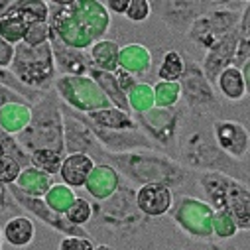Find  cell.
I'll list each match as a JSON object with an SVG mask.
<instances>
[{
    "mask_svg": "<svg viewBox=\"0 0 250 250\" xmlns=\"http://www.w3.org/2000/svg\"><path fill=\"white\" fill-rule=\"evenodd\" d=\"M108 166L118 171V175L126 177V181H136L140 185H166L179 187L183 185L187 171L185 167L160 152H130V154H104Z\"/></svg>",
    "mask_w": 250,
    "mask_h": 250,
    "instance_id": "cell-1",
    "label": "cell"
},
{
    "mask_svg": "<svg viewBox=\"0 0 250 250\" xmlns=\"http://www.w3.org/2000/svg\"><path fill=\"white\" fill-rule=\"evenodd\" d=\"M14 138L26 154H32L36 150H53L65 156L63 112H61V103L53 89L42 93V97L32 104L30 124Z\"/></svg>",
    "mask_w": 250,
    "mask_h": 250,
    "instance_id": "cell-2",
    "label": "cell"
},
{
    "mask_svg": "<svg viewBox=\"0 0 250 250\" xmlns=\"http://www.w3.org/2000/svg\"><path fill=\"white\" fill-rule=\"evenodd\" d=\"M199 185L215 213L229 215L238 230L250 229V191L244 181L225 171H203Z\"/></svg>",
    "mask_w": 250,
    "mask_h": 250,
    "instance_id": "cell-3",
    "label": "cell"
},
{
    "mask_svg": "<svg viewBox=\"0 0 250 250\" xmlns=\"http://www.w3.org/2000/svg\"><path fill=\"white\" fill-rule=\"evenodd\" d=\"M10 73L20 85L36 93L51 91V85L57 77L53 65V53L49 42L30 47L26 43L14 45V59L10 63Z\"/></svg>",
    "mask_w": 250,
    "mask_h": 250,
    "instance_id": "cell-4",
    "label": "cell"
},
{
    "mask_svg": "<svg viewBox=\"0 0 250 250\" xmlns=\"http://www.w3.org/2000/svg\"><path fill=\"white\" fill-rule=\"evenodd\" d=\"M51 87L61 104L79 114H89L110 106L99 85L89 75H57Z\"/></svg>",
    "mask_w": 250,
    "mask_h": 250,
    "instance_id": "cell-5",
    "label": "cell"
},
{
    "mask_svg": "<svg viewBox=\"0 0 250 250\" xmlns=\"http://www.w3.org/2000/svg\"><path fill=\"white\" fill-rule=\"evenodd\" d=\"M124 181L126 179L120 181L116 193L110 199L93 205V217H97L99 223L114 230H132L136 225H140L142 219H146L136 209L134 203L136 189H132V185Z\"/></svg>",
    "mask_w": 250,
    "mask_h": 250,
    "instance_id": "cell-6",
    "label": "cell"
},
{
    "mask_svg": "<svg viewBox=\"0 0 250 250\" xmlns=\"http://www.w3.org/2000/svg\"><path fill=\"white\" fill-rule=\"evenodd\" d=\"M240 20V12L230 10V8H215V10H205L199 14L193 24L187 30L191 42L201 45L203 49L213 47L221 38L227 34L234 32Z\"/></svg>",
    "mask_w": 250,
    "mask_h": 250,
    "instance_id": "cell-7",
    "label": "cell"
},
{
    "mask_svg": "<svg viewBox=\"0 0 250 250\" xmlns=\"http://www.w3.org/2000/svg\"><path fill=\"white\" fill-rule=\"evenodd\" d=\"M169 213L185 234L197 240H209L213 236V209L207 201L185 195L173 203Z\"/></svg>",
    "mask_w": 250,
    "mask_h": 250,
    "instance_id": "cell-8",
    "label": "cell"
},
{
    "mask_svg": "<svg viewBox=\"0 0 250 250\" xmlns=\"http://www.w3.org/2000/svg\"><path fill=\"white\" fill-rule=\"evenodd\" d=\"M138 128L160 148L173 144L179 128V110L173 108H150L140 114H132Z\"/></svg>",
    "mask_w": 250,
    "mask_h": 250,
    "instance_id": "cell-9",
    "label": "cell"
},
{
    "mask_svg": "<svg viewBox=\"0 0 250 250\" xmlns=\"http://www.w3.org/2000/svg\"><path fill=\"white\" fill-rule=\"evenodd\" d=\"M61 112H63V144H65V154H99L103 156V148L99 146L89 120L61 104Z\"/></svg>",
    "mask_w": 250,
    "mask_h": 250,
    "instance_id": "cell-10",
    "label": "cell"
},
{
    "mask_svg": "<svg viewBox=\"0 0 250 250\" xmlns=\"http://www.w3.org/2000/svg\"><path fill=\"white\" fill-rule=\"evenodd\" d=\"M69 14L79 30L95 43L104 38L110 28V14L99 0H69Z\"/></svg>",
    "mask_w": 250,
    "mask_h": 250,
    "instance_id": "cell-11",
    "label": "cell"
},
{
    "mask_svg": "<svg viewBox=\"0 0 250 250\" xmlns=\"http://www.w3.org/2000/svg\"><path fill=\"white\" fill-rule=\"evenodd\" d=\"M227 156L215 146L213 140L203 136L201 132H191L181 140V166L197 167L203 171H221V160Z\"/></svg>",
    "mask_w": 250,
    "mask_h": 250,
    "instance_id": "cell-12",
    "label": "cell"
},
{
    "mask_svg": "<svg viewBox=\"0 0 250 250\" xmlns=\"http://www.w3.org/2000/svg\"><path fill=\"white\" fill-rule=\"evenodd\" d=\"M91 130L104 154H130V152H158L160 150L140 128L110 132V130L95 128L91 124Z\"/></svg>",
    "mask_w": 250,
    "mask_h": 250,
    "instance_id": "cell-13",
    "label": "cell"
},
{
    "mask_svg": "<svg viewBox=\"0 0 250 250\" xmlns=\"http://www.w3.org/2000/svg\"><path fill=\"white\" fill-rule=\"evenodd\" d=\"M8 193H10V197H12L20 207H24L28 213H32L34 217H38L43 225H47L49 229L61 232L63 236H87V238H91V234H89L85 229L73 227V225H69V223L65 221L63 215L53 213V211L43 203V197H30V195L22 193L20 189H16L14 185H8Z\"/></svg>",
    "mask_w": 250,
    "mask_h": 250,
    "instance_id": "cell-14",
    "label": "cell"
},
{
    "mask_svg": "<svg viewBox=\"0 0 250 250\" xmlns=\"http://www.w3.org/2000/svg\"><path fill=\"white\" fill-rule=\"evenodd\" d=\"M181 97L193 110H207L215 103V91L205 77L199 63H185V71L179 79Z\"/></svg>",
    "mask_w": 250,
    "mask_h": 250,
    "instance_id": "cell-15",
    "label": "cell"
},
{
    "mask_svg": "<svg viewBox=\"0 0 250 250\" xmlns=\"http://www.w3.org/2000/svg\"><path fill=\"white\" fill-rule=\"evenodd\" d=\"M213 142L227 158L242 160L250 148V134L236 120L217 118L213 120Z\"/></svg>",
    "mask_w": 250,
    "mask_h": 250,
    "instance_id": "cell-16",
    "label": "cell"
},
{
    "mask_svg": "<svg viewBox=\"0 0 250 250\" xmlns=\"http://www.w3.org/2000/svg\"><path fill=\"white\" fill-rule=\"evenodd\" d=\"M134 203L140 215L146 219H158L164 217L171 211L173 207V191L166 185L150 183V185H140L134 193Z\"/></svg>",
    "mask_w": 250,
    "mask_h": 250,
    "instance_id": "cell-17",
    "label": "cell"
},
{
    "mask_svg": "<svg viewBox=\"0 0 250 250\" xmlns=\"http://www.w3.org/2000/svg\"><path fill=\"white\" fill-rule=\"evenodd\" d=\"M49 45L53 53V65L57 75H87L91 71V59L87 51H77L61 43L51 32H49Z\"/></svg>",
    "mask_w": 250,
    "mask_h": 250,
    "instance_id": "cell-18",
    "label": "cell"
},
{
    "mask_svg": "<svg viewBox=\"0 0 250 250\" xmlns=\"http://www.w3.org/2000/svg\"><path fill=\"white\" fill-rule=\"evenodd\" d=\"M238 30L227 34L225 38H221L213 47L207 49L205 53V59H203V63H201V69L205 73V77L209 79V83L213 85L217 75L230 67L232 65V59H234V49H236V43H238Z\"/></svg>",
    "mask_w": 250,
    "mask_h": 250,
    "instance_id": "cell-19",
    "label": "cell"
},
{
    "mask_svg": "<svg viewBox=\"0 0 250 250\" xmlns=\"http://www.w3.org/2000/svg\"><path fill=\"white\" fill-rule=\"evenodd\" d=\"M120 181L122 177L114 167H110L108 164H97L85 181V189L97 203H103L116 193Z\"/></svg>",
    "mask_w": 250,
    "mask_h": 250,
    "instance_id": "cell-20",
    "label": "cell"
},
{
    "mask_svg": "<svg viewBox=\"0 0 250 250\" xmlns=\"http://www.w3.org/2000/svg\"><path fill=\"white\" fill-rule=\"evenodd\" d=\"M95 166L97 162L89 154H65L63 162H61V167H59L61 183L71 187V189L85 187V181Z\"/></svg>",
    "mask_w": 250,
    "mask_h": 250,
    "instance_id": "cell-21",
    "label": "cell"
},
{
    "mask_svg": "<svg viewBox=\"0 0 250 250\" xmlns=\"http://www.w3.org/2000/svg\"><path fill=\"white\" fill-rule=\"evenodd\" d=\"M199 6H201L199 2H177V0H173V2H164L162 4V18L166 20V24L171 30L187 34L193 20L205 12Z\"/></svg>",
    "mask_w": 250,
    "mask_h": 250,
    "instance_id": "cell-22",
    "label": "cell"
},
{
    "mask_svg": "<svg viewBox=\"0 0 250 250\" xmlns=\"http://www.w3.org/2000/svg\"><path fill=\"white\" fill-rule=\"evenodd\" d=\"M95 128L101 130H110V132H118V130H136L138 124L134 120V116L130 112H122L118 108H101L89 114H83Z\"/></svg>",
    "mask_w": 250,
    "mask_h": 250,
    "instance_id": "cell-23",
    "label": "cell"
},
{
    "mask_svg": "<svg viewBox=\"0 0 250 250\" xmlns=\"http://www.w3.org/2000/svg\"><path fill=\"white\" fill-rule=\"evenodd\" d=\"M152 67V51L142 43H126L118 49V69L130 75H140Z\"/></svg>",
    "mask_w": 250,
    "mask_h": 250,
    "instance_id": "cell-24",
    "label": "cell"
},
{
    "mask_svg": "<svg viewBox=\"0 0 250 250\" xmlns=\"http://www.w3.org/2000/svg\"><path fill=\"white\" fill-rule=\"evenodd\" d=\"M36 238V223L28 215H16L2 227V240L14 248H28Z\"/></svg>",
    "mask_w": 250,
    "mask_h": 250,
    "instance_id": "cell-25",
    "label": "cell"
},
{
    "mask_svg": "<svg viewBox=\"0 0 250 250\" xmlns=\"http://www.w3.org/2000/svg\"><path fill=\"white\" fill-rule=\"evenodd\" d=\"M32 118L30 103H10L0 108V130L8 136H18Z\"/></svg>",
    "mask_w": 250,
    "mask_h": 250,
    "instance_id": "cell-26",
    "label": "cell"
},
{
    "mask_svg": "<svg viewBox=\"0 0 250 250\" xmlns=\"http://www.w3.org/2000/svg\"><path fill=\"white\" fill-rule=\"evenodd\" d=\"M6 16H18L26 22V26L34 22H47L49 4L45 0H10L2 18Z\"/></svg>",
    "mask_w": 250,
    "mask_h": 250,
    "instance_id": "cell-27",
    "label": "cell"
},
{
    "mask_svg": "<svg viewBox=\"0 0 250 250\" xmlns=\"http://www.w3.org/2000/svg\"><path fill=\"white\" fill-rule=\"evenodd\" d=\"M215 85H217V89L221 91V95H223L227 101H230V103H240V101L248 95V85H246V81L242 79L240 69L234 67V65L223 69V71L217 75Z\"/></svg>",
    "mask_w": 250,
    "mask_h": 250,
    "instance_id": "cell-28",
    "label": "cell"
},
{
    "mask_svg": "<svg viewBox=\"0 0 250 250\" xmlns=\"http://www.w3.org/2000/svg\"><path fill=\"white\" fill-rule=\"evenodd\" d=\"M118 49L120 45L112 40H99L89 47V59L91 65L99 71L114 73L118 69Z\"/></svg>",
    "mask_w": 250,
    "mask_h": 250,
    "instance_id": "cell-29",
    "label": "cell"
},
{
    "mask_svg": "<svg viewBox=\"0 0 250 250\" xmlns=\"http://www.w3.org/2000/svg\"><path fill=\"white\" fill-rule=\"evenodd\" d=\"M16 189H20L22 193L30 195V197H43L47 191H49V187L53 185L51 177L32 166L24 167L18 175V179L12 183Z\"/></svg>",
    "mask_w": 250,
    "mask_h": 250,
    "instance_id": "cell-30",
    "label": "cell"
},
{
    "mask_svg": "<svg viewBox=\"0 0 250 250\" xmlns=\"http://www.w3.org/2000/svg\"><path fill=\"white\" fill-rule=\"evenodd\" d=\"M77 199L75 191L71 187L63 185V183H53L49 187V191L43 195V203L57 215H65L67 209L73 205V201Z\"/></svg>",
    "mask_w": 250,
    "mask_h": 250,
    "instance_id": "cell-31",
    "label": "cell"
},
{
    "mask_svg": "<svg viewBox=\"0 0 250 250\" xmlns=\"http://www.w3.org/2000/svg\"><path fill=\"white\" fill-rule=\"evenodd\" d=\"M183 71H185V59H183V55L179 51H175V49H169L162 57V65H160V71H158V81L179 83Z\"/></svg>",
    "mask_w": 250,
    "mask_h": 250,
    "instance_id": "cell-32",
    "label": "cell"
},
{
    "mask_svg": "<svg viewBox=\"0 0 250 250\" xmlns=\"http://www.w3.org/2000/svg\"><path fill=\"white\" fill-rule=\"evenodd\" d=\"M126 101H128V108L132 114H140V112H146L150 108H154V89L150 83H138L128 95H126Z\"/></svg>",
    "mask_w": 250,
    "mask_h": 250,
    "instance_id": "cell-33",
    "label": "cell"
},
{
    "mask_svg": "<svg viewBox=\"0 0 250 250\" xmlns=\"http://www.w3.org/2000/svg\"><path fill=\"white\" fill-rule=\"evenodd\" d=\"M65 156H61L53 150H36L30 154V166L47 173L49 177L51 175H57L59 173V167H61V162H63Z\"/></svg>",
    "mask_w": 250,
    "mask_h": 250,
    "instance_id": "cell-34",
    "label": "cell"
},
{
    "mask_svg": "<svg viewBox=\"0 0 250 250\" xmlns=\"http://www.w3.org/2000/svg\"><path fill=\"white\" fill-rule=\"evenodd\" d=\"M152 89H154V106L158 108H173L181 99L179 83L158 81L156 85H152Z\"/></svg>",
    "mask_w": 250,
    "mask_h": 250,
    "instance_id": "cell-35",
    "label": "cell"
},
{
    "mask_svg": "<svg viewBox=\"0 0 250 250\" xmlns=\"http://www.w3.org/2000/svg\"><path fill=\"white\" fill-rule=\"evenodd\" d=\"M63 217H65V221L69 225L83 229L87 223L93 221V203L89 199H85V197H77Z\"/></svg>",
    "mask_w": 250,
    "mask_h": 250,
    "instance_id": "cell-36",
    "label": "cell"
},
{
    "mask_svg": "<svg viewBox=\"0 0 250 250\" xmlns=\"http://www.w3.org/2000/svg\"><path fill=\"white\" fill-rule=\"evenodd\" d=\"M26 32V22L18 16H6L0 18V40H4L10 45H18L22 43Z\"/></svg>",
    "mask_w": 250,
    "mask_h": 250,
    "instance_id": "cell-37",
    "label": "cell"
},
{
    "mask_svg": "<svg viewBox=\"0 0 250 250\" xmlns=\"http://www.w3.org/2000/svg\"><path fill=\"white\" fill-rule=\"evenodd\" d=\"M45 42H49V24L47 22H34V24L26 26L22 43L36 47V45H42Z\"/></svg>",
    "mask_w": 250,
    "mask_h": 250,
    "instance_id": "cell-38",
    "label": "cell"
},
{
    "mask_svg": "<svg viewBox=\"0 0 250 250\" xmlns=\"http://www.w3.org/2000/svg\"><path fill=\"white\" fill-rule=\"evenodd\" d=\"M20 171H22V166L16 160H12L8 154H4L2 150H0V183L6 185V187L12 185L18 179Z\"/></svg>",
    "mask_w": 250,
    "mask_h": 250,
    "instance_id": "cell-39",
    "label": "cell"
},
{
    "mask_svg": "<svg viewBox=\"0 0 250 250\" xmlns=\"http://www.w3.org/2000/svg\"><path fill=\"white\" fill-rule=\"evenodd\" d=\"M236 232H238V229L229 215L213 211V236L227 240V238H232Z\"/></svg>",
    "mask_w": 250,
    "mask_h": 250,
    "instance_id": "cell-40",
    "label": "cell"
},
{
    "mask_svg": "<svg viewBox=\"0 0 250 250\" xmlns=\"http://www.w3.org/2000/svg\"><path fill=\"white\" fill-rule=\"evenodd\" d=\"M150 14H152L150 0H130L126 12H124L126 20H130V22H144L150 18Z\"/></svg>",
    "mask_w": 250,
    "mask_h": 250,
    "instance_id": "cell-41",
    "label": "cell"
},
{
    "mask_svg": "<svg viewBox=\"0 0 250 250\" xmlns=\"http://www.w3.org/2000/svg\"><path fill=\"white\" fill-rule=\"evenodd\" d=\"M95 240L87 236H63L59 250H95Z\"/></svg>",
    "mask_w": 250,
    "mask_h": 250,
    "instance_id": "cell-42",
    "label": "cell"
},
{
    "mask_svg": "<svg viewBox=\"0 0 250 250\" xmlns=\"http://www.w3.org/2000/svg\"><path fill=\"white\" fill-rule=\"evenodd\" d=\"M250 61V42L246 38H238L236 49H234V59H232V65L234 67H242L244 63Z\"/></svg>",
    "mask_w": 250,
    "mask_h": 250,
    "instance_id": "cell-43",
    "label": "cell"
},
{
    "mask_svg": "<svg viewBox=\"0 0 250 250\" xmlns=\"http://www.w3.org/2000/svg\"><path fill=\"white\" fill-rule=\"evenodd\" d=\"M114 79H116V83H118V87H120V91L124 93V95H128L140 81H136V77L134 75H130V73H126V71H122V69H116L114 73Z\"/></svg>",
    "mask_w": 250,
    "mask_h": 250,
    "instance_id": "cell-44",
    "label": "cell"
},
{
    "mask_svg": "<svg viewBox=\"0 0 250 250\" xmlns=\"http://www.w3.org/2000/svg\"><path fill=\"white\" fill-rule=\"evenodd\" d=\"M10 103H28V101L22 95H18L16 91H12V89H8L4 85H0V108L10 104Z\"/></svg>",
    "mask_w": 250,
    "mask_h": 250,
    "instance_id": "cell-45",
    "label": "cell"
},
{
    "mask_svg": "<svg viewBox=\"0 0 250 250\" xmlns=\"http://www.w3.org/2000/svg\"><path fill=\"white\" fill-rule=\"evenodd\" d=\"M14 59V45L0 40V69H8Z\"/></svg>",
    "mask_w": 250,
    "mask_h": 250,
    "instance_id": "cell-46",
    "label": "cell"
},
{
    "mask_svg": "<svg viewBox=\"0 0 250 250\" xmlns=\"http://www.w3.org/2000/svg\"><path fill=\"white\" fill-rule=\"evenodd\" d=\"M128 2L130 0H106V2H103V4H104L108 14L114 12V14L124 16V12H126V8H128Z\"/></svg>",
    "mask_w": 250,
    "mask_h": 250,
    "instance_id": "cell-47",
    "label": "cell"
},
{
    "mask_svg": "<svg viewBox=\"0 0 250 250\" xmlns=\"http://www.w3.org/2000/svg\"><path fill=\"white\" fill-rule=\"evenodd\" d=\"M8 199H12V197H10V193H8V187L0 183V213H2V211L6 209Z\"/></svg>",
    "mask_w": 250,
    "mask_h": 250,
    "instance_id": "cell-48",
    "label": "cell"
},
{
    "mask_svg": "<svg viewBox=\"0 0 250 250\" xmlns=\"http://www.w3.org/2000/svg\"><path fill=\"white\" fill-rule=\"evenodd\" d=\"M95 250H114V248L108 244H95Z\"/></svg>",
    "mask_w": 250,
    "mask_h": 250,
    "instance_id": "cell-49",
    "label": "cell"
},
{
    "mask_svg": "<svg viewBox=\"0 0 250 250\" xmlns=\"http://www.w3.org/2000/svg\"><path fill=\"white\" fill-rule=\"evenodd\" d=\"M2 246H4V240H2V227H0V250H2Z\"/></svg>",
    "mask_w": 250,
    "mask_h": 250,
    "instance_id": "cell-50",
    "label": "cell"
},
{
    "mask_svg": "<svg viewBox=\"0 0 250 250\" xmlns=\"http://www.w3.org/2000/svg\"><path fill=\"white\" fill-rule=\"evenodd\" d=\"M0 136H2V130H0Z\"/></svg>",
    "mask_w": 250,
    "mask_h": 250,
    "instance_id": "cell-51",
    "label": "cell"
}]
</instances>
